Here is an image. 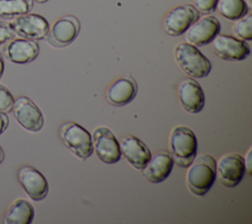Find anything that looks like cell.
<instances>
[{
  "label": "cell",
  "instance_id": "1",
  "mask_svg": "<svg viewBox=\"0 0 252 224\" xmlns=\"http://www.w3.org/2000/svg\"><path fill=\"white\" fill-rule=\"evenodd\" d=\"M188 168V189L197 196L205 195L216 180V160L210 154H201L195 157Z\"/></svg>",
  "mask_w": 252,
  "mask_h": 224
},
{
  "label": "cell",
  "instance_id": "2",
  "mask_svg": "<svg viewBox=\"0 0 252 224\" xmlns=\"http://www.w3.org/2000/svg\"><path fill=\"white\" fill-rule=\"evenodd\" d=\"M197 138L192 129L176 126L169 136L170 155L173 163L180 168H188L197 156Z\"/></svg>",
  "mask_w": 252,
  "mask_h": 224
},
{
  "label": "cell",
  "instance_id": "3",
  "mask_svg": "<svg viewBox=\"0 0 252 224\" xmlns=\"http://www.w3.org/2000/svg\"><path fill=\"white\" fill-rule=\"evenodd\" d=\"M175 60L181 70L195 78H204L209 75L212 64L210 60L197 48V46L180 42L174 49Z\"/></svg>",
  "mask_w": 252,
  "mask_h": 224
},
{
  "label": "cell",
  "instance_id": "4",
  "mask_svg": "<svg viewBox=\"0 0 252 224\" xmlns=\"http://www.w3.org/2000/svg\"><path fill=\"white\" fill-rule=\"evenodd\" d=\"M60 137L64 145L82 160L88 159L94 151L92 136L87 129L76 122H67L60 127Z\"/></svg>",
  "mask_w": 252,
  "mask_h": 224
},
{
  "label": "cell",
  "instance_id": "5",
  "mask_svg": "<svg viewBox=\"0 0 252 224\" xmlns=\"http://www.w3.org/2000/svg\"><path fill=\"white\" fill-rule=\"evenodd\" d=\"M244 158L237 153L221 156L216 162V178L226 187H236L245 175Z\"/></svg>",
  "mask_w": 252,
  "mask_h": 224
},
{
  "label": "cell",
  "instance_id": "6",
  "mask_svg": "<svg viewBox=\"0 0 252 224\" xmlns=\"http://www.w3.org/2000/svg\"><path fill=\"white\" fill-rule=\"evenodd\" d=\"M199 19V12L191 4H182L171 9L162 22L163 31L172 37L183 35Z\"/></svg>",
  "mask_w": 252,
  "mask_h": 224
},
{
  "label": "cell",
  "instance_id": "7",
  "mask_svg": "<svg viewBox=\"0 0 252 224\" xmlns=\"http://www.w3.org/2000/svg\"><path fill=\"white\" fill-rule=\"evenodd\" d=\"M10 25L15 34L32 40L45 38L49 31V24L45 18L30 12L15 17Z\"/></svg>",
  "mask_w": 252,
  "mask_h": 224
},
{
  "label": "cell",
  "instance_id": "8",
  "mask_svg": "<svg viewBox=\"0 0 252 224\" xmlns=\"http://www.w3.org/2000/svg\"><path fill=\"white\" fill-rule=\"evenodd\" d=\"M211 42L214 53L223 60L240 61L250 54V47L245 40L228 35L218 34Z\"/></svg>",
  "mask_w": 252,
  "mask_h": 224
},
{
  "label": "cell",
  "instance_id": "9",
  "mask_svg": "<svg viewBox=\"0 0 252 224\" xmlns=\"http://www.w3.org/2000/svg\"><path fill=\"white\" fill-rule=\"evenodd\" d=\"M93 147L100 161L105 164H115L121 158L120 146L113 132L104 126L95 128L93 132Z\"/></svg>",
  "mask_w": 252,
  "mask_h": 224
},
{
  "label": "cell",
  "instance_id": "10",
  "mask_svg": "<svg viewBox=\"0 0 252 224\" xmlns=\"http://www.w3.org/2000/svg\"><path fill=\"white\" fill-rule=\"evenodd\" d=\"M12 112L16 120L29 131H38L43 125V115L39 108L28 97H18L13 104Z\"/></svg>",
  "mask_w": 252,
  "mask_h": 224
},
{
  "label": "cell",
  "instance_id": "11",
  "mask_svg": "<svg viewBox=\"0 0 252 224\" xmlns=\"http://www.w3.org/2000/svg\"><path fill=\"white\" fill-rule=\"evenodd\" d=\"M18 181L26 193L34 201L43 199L48 192V183L45 177L35 168L24 165L17 173Z\"/></svg>",
  "mask_w": 252,
  "mask_h": 224
},
{
  "label": "cell",
  "instance_id": "12",
  "mask_svg": "<svg viewBox=\"0 0 252 224\" xmlns=\"http://www.w3.org/2000/svg\"><path fill=\"white\" fill-rule=\"evenodd\" d=\"M80 32V22L72 15L58 19L49 29L46 36L47 42L54 47H64L69 45Z\"/></svg>",
  "mask_w": 252,
  "mask_h": 224
},
{
  "label": "cell",
  "instance_id": "13",
  "mask_svg": "<svg viewBox=\"0 0 252 224\" xmlns=\"http://www.w3.org/2000/svg\"><path fill=\"white\" fill-rule=\"evenodd\" d=\"M220 24L214 16H205L193 23L184 33V38L195 46H203L210 43L220 33Z\"/></svg>",
  "mask_w": 252,
  "mask_h": 224
},
{
  "label": "cell",
  "instance_id": "14",
  "mask_svg": "<svg viewBox=\"0 0 252 224\" xmlns=\"http://www.w3.org/2000/svg\"><path fill=\"white\" fill-rule=\"evenodd\" d=\"M2 53L5 58L13 63L26 64L33 61L37 57L39 46L35 40L24 37H13L5 42Z\"/></svg>",
  "mask_w": 252,
  "mask_h": 224
},
{
  "label": "cell",
  "instance_id": "15",
  "mask_svg": "<svg viewBox=\"0 0 252 224\" xmlns=\"http://www.w3.org/2000/svg\"><path fill=\"white\" fill-rule=\"evenodd\" d=\"M178 98L182 108L190 113H197L205 106V95L200 84L192 79L185 78L178 86Z\"/></svg>",
  "mask_w": 252,
  "mask_h": 224
},
{
  "label": "cell",
  "instance_id": "16",
  "mask_svg": "<svg viewBox=\"0 0 252 224\" xmlns=\"http://www.w3.org/2000/svg\"><path fill=\"white\" fill-rule=\"evenodd\" d=\"M120 152L128 163L138 170H142L152 158L147 145L133 135L124 136L120 141Z\"/></svg>",
  "mask_w": 252,
  "mask_h": 224
},
{
  "label": "cell",
  "instance_id": "17",
  "mask_svg": "<svg viewBox=\"0 0 252 224\" xmlns=\"http://www.w3.org/2000/svg\"><path fill=\"white\" fill-rule=\"evenodd\" d=\"M171 155L166 151H160L150 159L142 169L144 178L153 184L163 182L170 174L173 167Z\"/></svg>",
  "mask_w": 252,
  "mask_h": 224
},
{
  "label": "cell",
  "instance_id": "18",
  "mask_svg": "<svg viewBox=\"0 0 252 224\" xmlns=\"http://www.w3.org/2000/svg\"><path fill=\"white\" fill-rule=\"evenodd\" d=\"M137 94L136 81L130 76H123L114 81L106 91V100L113 106L120 107L130 103Z\"/></svg>",
  "mask_w": 252,
  "mask_h": 224
},
{
  "label": "cell",
  "instance_id": "19",
  "mask_svg": "<svg viewBox=\"0 0 252 224\" xmlns=\"http://www.w3.org/2000/svg\"><path fill=\"white\" fill-rule=\"evenodd\" d=\"M34 210L32 205L24 198H18L8 207L4 216L6 224H30L32 222Z\"/></svg>",
  "mask_w": 252,
  "mask_h": 224
},
{
  "label": "cell",
  "instance_id": "20",
  "mask_svg": "<svg viewBox=\"0 0 252 224\" xmlns=\"http://www.w3.org/2000/svg\"><path fill=\"white\" fill-rule=\"evenodd\" d=\"M216 9L223 18L236 21L246 15L249 8L244 0H219Z\"/></svg>",
  "mask_w": 252,
  "mask_h": 224
},
{
  "label": "cell",
  "instance_id": "21",
  "mask_svg": "<svg viewBox=\"0 0 252 224\" xmlns=\"http://www.w3.org/2000/svg\"><path fill=\"white\" fill-rule=\"evenodd\" d=\"M32 7V0H0V17L12 19L29 13Z\"/></svg>",
  "mask_w": 252,
  "mask_h": 224
},
{
  "label": "cell",
  "instance_id": "22",
  "mask_svg": "<svg viewBox=\"0 0 252 224\" xmlns=\"http://www.w3.org/2000/svg\"><path fill=\"white\" fill-rule=\"evenodd\" d=\"M232 32L235 36L243 40L252 39V15L247 13L243 17L236 20L232 27Z\"/></svg>",
  "mask_w": 252,
  "mask_h": 224
},
{
  "label": "cell",
  "instance_id": "23",
  "mask_svg": "<svg viewBox=\"0 0 252 224\" xmlns=\"http://www.w3.org/2000/svg\"><path fill=\"white\" fill-rule=\"evenodd\" d=\"M14 101L12 93L4 85L0 84V112L6 113L11 112Z\"/></svg>",
  "mask_w": 252,
  "mask_h": 224
},
{
  "label": "cell",
  "instance_id": "24",
  "mask_svg": "<svg viewBox=\"0 0 252 224\" xmlns=\"http://www.w3.org/2000/svg\"><path fill=\"white\" fill-rule=\"evenodd\" d=\"M219 0H193V6L202 14H210L216 10Z\"/></svg>",
  "mask_w": 252,
  "mask_h": 224
},
{
  "label": "cell",
  "instance_id": "25",
  "mask_svg": "<svg viewBox=\"0 0 252 224\" xmlns=\"http://www.w3.org/2000/svg\"><path fill=\"white\" fill-rule=\"evenodd\" d=\"M14 36L15 32L13 31L10 23L0 21V44H3L12 39Z\"/></svg>",
  "mask_w": 252,
  "mask_h": 224
},
{
  "label": "cell",
  "instance_id": "26",
  "mask_svg": "<svg viewBox=\"0 0 252 224\" xmlns=\"http://www.w3.org/2000/svg\"><path fill=\"white\" fill-rule=\"evenodd\" d=\"M9 124V118L6 112H0V135L6 130Z\"/></svg>",
  "mask_w": 252,
  "mask_h": 224
},
{
  "label": "cell",
  "instance_id": "27",
  "mask_svg": "<svg viewBox=\"0 0 252 224\" xmlns=\"http://www.w3.org/2000/svg\"><path fill=\"white\" fill-rule=\"evenodd\" d=\"M244 165H245V171L250 175L251 174V148L247 152L246 159H244Z\"/></svg>",
  "mask_w": 252,
  "mask_h": 224
},
{
  "label": "cell",
  "instance_id": "28",
  "mask_svg": "<svg viewBox=\"0 0 252 224\" xmlns=\"http://www.w3.org/2000/svg\"><path fill=\"white\" fill-rule=\"evenodd\" d=\"M3 72H4V61H3V58H2V55L0 53V79L3 75Z\"/></svg>",
  "mask_w": 252,
  "mask_h": 224
},
{
  "label": "cell",
  "instance_id": "29",
  "mask_svg": "<svg viewBox=\"0 0 252 224\" xmlns=\"http://www.w3.org/2000/svg\"><path fill=\"white\" fill-rule=\"evenodd\" d=\"M3 160H4V151H3L2 147L0 146V164L3 162Z\"/></svg>",
  "mask_w": 252,
  "mask_h": 224
},
{
  "label": "cell",
  "instance_id": "30",
  "mask_svg": "<svg viewBox=\"0 0 252 224\" xmlns=\"http://www.w3.org/2000/svg\"><path fill=\"white\" fill-rule=\"evenodd\" d=\"M32 1H35V2H37V3H45V2H47L48 0H32Z\"/></svg>",
  "mask_w": 252,
  "mask_h": 224
},
{
  "label": "cell",
  "instance_id": "31",
  "mask_svg": "<svg viewBox=\"0 0 252 224\" xmlns=\"http://www.w3.org/2000/svg\"><path fill=\"white\" fill-rule=\"evenodd\" d=\"M251 1H252V0H248V4H247L248 8H250V7H251Z\"/></svg>",
  "mask_w": 252,
  "mask_h": 224
}]
</instances>
